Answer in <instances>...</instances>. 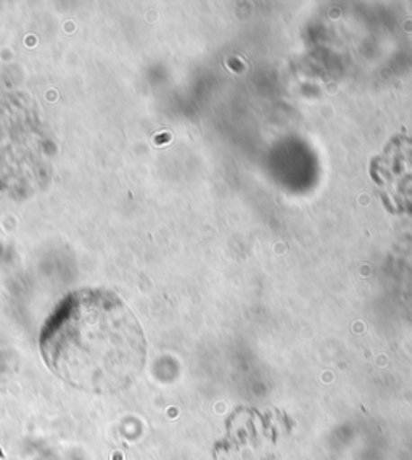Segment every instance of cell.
<instances>
[{"label":"cell","mask_w":412,"mask_h":460,"mask_svg":"<svg viewBox=\"0 0 412 460\" xmlns=\"http://www.w3.org/2000/svg\"><path fill=\"white\" fill-rule=\"evenodd\" d=\"M40 353L65 384L115 394L138 380L146 337L136 315L116 295L79 290L63 299L40 333Z\"/></svg>","instance_id":"1"},{"label":"cell","mask_w":412,"mask_h":460,"mask_svg":"<svg viewBox=\"0 0 412 460\" xmlns=\"http://www.w3.org/2000/svg\"><path fill=\"white\" fill-rule=\"evenodd\" d=\"M371 176L393 213L412 215V137L395 136L371 163Z\"/></svg>","instance_id":"2"}]
</instances>
